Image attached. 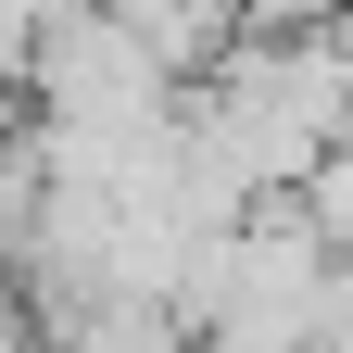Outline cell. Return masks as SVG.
Instances as JSON below:
<instances>
[{"mask_svg": "<svg viewBox=\"0 0 353 353\" xmlns=\"http://www.w3.org/2000/svg\"><path fill=\"white\" fill-rule=\"evenodd\" d=\"M176 341H202V353H341V252L290 202H240L176 278Z\"/></svg>", "mask_w": 353, "mask_h": 353, "instance_id": "1", "label": "cell"}, {"mask_svg": "<svg viewBox=\"0 0 353 353\" xmlns=\"http://www.w3.org/2000/svg\"><path fill=\"white\" fill-rule=\"evenodd\" d=\"M26 114L38 126H152L176 114V76L139 51V26L101 13V0H63L51 26H38V51H26Z\"/></svg>", "mask_w": 353, "mask_h": 353, "instance_id": "2", "label": "cell"}, {"mask_svg": "<svg viewBox=\"0 0 353 353\" xmlns=\"http://www.w3.org/2000/svg\"><path fill=\"white\" fill-rule=\"evenodd\" d=\"M26 228H38V126L0 114V265L26 252Z\"/></svg>", "mask_w": 353, "mask_h": 353, "instance_id": "3", "label": "cell"}, {"mask_svg": "<svg viewBox=\"0 0 353 353\" xmlns=\"http://www.w3.org/2000/svg\"><path fill=\"white\" fill-rule=\"evenodd\" d=\"M63 0H0V88L26 76V51H38V26H51Z\"/></svg>", "mask_w": 353, "mask_h": 353, "instance_id": "4", "label": "cell"}]
</instances>
